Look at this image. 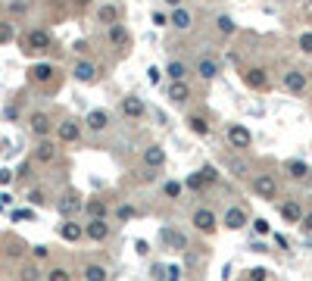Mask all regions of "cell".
Instances as JSON below:
<instances>
[{
	"instance_id": "cell-37",
	"label": "cell",
	"mask_w": 312,
	"mask_h": 281,
	"mask_svg": "<svg viewBox=\"0 0 312 281\" xmlns=\"http://www.w3.org/2000/svg\"><path fill=\"white\" fill-rule=\"evenodd\" d=\"M200 175H203V181H206V184H212V181H215V169H212V166H203Z\"/></svg>"
},
{
	"instance_id": "cell-32",
	"label": "cell",
	"mask_w": 312,
	"mask_h": 281,
	"mask_svg": "<svg viewBox=\"0 0 312 281\" xmlns=\"http://www.w3.org/2000/svg\"><path fill=\"white\" fill-rule=\"evenodd\" d=\"M13 25H9V22H0V44H6V41H13Z\"/></svg>"
},
{
	"instance_id": "cell-13",
	"label": "cell",
	"mask_w": 312,
	"mask_h": 281,
	"mask_svg": "<svg viewBox=\"0 0 312 281\" xmlns=\"http://www.w3.org/2000/svg\"><path fill=\"white\" fill-rule=\"evenodd\" d=\"M109 125V116H106V110H94L88 116V128L91 132H103V128Z\"/></svg>"
},
{
	"instance_id": "cell-12",
	"label": "cell",
	"mask_w": 312,
	"mask_h": 281,
	"mask_svg": "<svg viewBox=\"0 0 312 281\" xmlns=\"http://www.w3.org/2000/svg\"><path fill=\"white\" fill-rule=\"evenodd\" d=\"M122 113L128 116V119H141V116H144V103L137 97H125L122 100Z\"/></svg>"
},
{
	"instance_id": "cell-35",
	"label": "cell",
	"mask_w": 312,
	"mask_h": 281,
	"mask_svg": "<svg viewBox=\"0 0 312 281\" xmlns=\"http://www.w3.org/2000/svg\"><path fill=\"white\" fill-rule=\"evenodd\" d=\"M47 281H72V275H69L66 269H53V272L47 275Z\"/></svg>"
},
{
	"instance_id": "cell-39",
	"label": "cell",
	"mask_w": 312,
	"mask_h": 281,
	"mask_svg": "<svg viewBox=\"0 0 312 281\" xmlns=\"http://www.w3.org/2000/svg\"><path fill=\"white\" fill-rule=\"evenodd\" d=\"M28 203H34V206H44V194H41V191H31V194H28Z\"/></svg>"
},
{
	"instance_id": "cell-9",
	"label": "cell",
	"mask_w": 312,
	"mask_h": 281,
	"mask_svg": "<svg viewBox=\"0 0 312 281\" xmlns=\"http://www.w3.org/2000/svg\"><path fill=\"white\" fill-rule=\"evenodd\" d=\"M56 135H60V140H66V144H72V140H78V138H82V128H78V122L66 119L60 128H56Z\"/></svg>"
},
{
	"instance_id": "cell-22",
	"label": "cell",
	"mask_w": 312,
	"mask_h": 281,
	"mask_svg": "<svg viewBox=\"0 0 312 281\" xmlns=\"http://www.w3.org/2000/svg\"><path fill=\"white\" fill-rule=\"evenodd\" d=\"M169 22H172L175 28H181V31H184V28H191V13H188V9H181V6H178L175 13H172V19H169Z\"/></svg>"
},
{
	"instance_id": "cell-21",
	"label": "cell",
	"mask_w": 312,
	"mask_h": 281,
	"mask_svg": "<svg viewBox=\"0 0 312 281\" xmlns=\"http://www.w3.org/2000/svg\"><path fill=\"white\" fill-rule=\"evenodd\" d=\"M31 78H34V81H50V78H53V66H50V63L31 66Z\"/></svg>"
},
{
	"instance_id": "cell-20",
	"label": "cell",
	"mask_w": 312,
	"mask_h": 281,
	"mask_svg": "<svg viewBox=\"0 0 312 281\" xmlns=\"http://www.w3.org/2000/svg\"><path fill=\"white\" fill-rule=\"evenodd\" d=\"M97 19H100V22H106V25H115V19H119V6H115V3H106V6H100Z\"/></svg>"
},
{
	"instance_id": "cell-19",
	"label": "cell",
	"mask_w": 312,
	"mask_h": 281,
	"mask_svg": "<svg viewBox=\"0 0 312 281\" xmlns=\"http://www.w3.org/2000/svg\"><path fill=\"white\" fill-rule=\"evenodd\" d=\"M94 75H97V66L94 63H78L75 66V78L78 81H94Z\"/></svg>"
},
{
	"instance_id": "cell-44",
	"label": "cell",
	"mask_w": 312,
	"mask_h": 281,
	"mask_svg": "<svg viewBox=\"0 0 312 281\" xmlns=\"http://www.w3.org/2000/svg\"><path fill=\"white\" fill-rule=\"evenodd\" d=\"M9 181H13V172H9V169H0V184H9Z\"/></svg>"
},
{
	"instance_id": "cell-24",
	"label": "cell",
	"mask_w": 312,
	"mask_h": 281,
	"mask_svg": "<svg viewBox=\"0 0 312 281\" xmlns=\"http://www.w3.org/2000/svg\"><path fill=\"white\" fill-rule=\"evenodd\" d=\"M166 75H169L172 81H184V75H188V66H184V63H169V66H166Z\"/></svg>"
},
{
	"instance_id": "cell-52",
	"label": "cell",
	"mask_w": 312,
	"mask_h": 281,
	"mask_svg": "<svg viewBox=\"0 0 312 281\" xmlns=\"http://www.w3.org/2000/svg\"><path fill=\"white\" fill-rule=\"evenodd\" d=\"M309 9H312V0H309Z\"/></svg>"
},
{
	"instance_id": "cell-45",
	"label": "cell",
	"mask_w": 312,
	"mask_h": 281,
	"mask_svg": "<svg viewBox=\"0 0 312 281\" xmlns=\"http://www.w3.org/2000/svg\"><path fill=\"white\" fill-rule=\"evenodd\" d=\"M147 75H150V81L156 85V81H159V69H156V66H150V69H147Z\"/></svg>"
},
{
	"instance_id": "cell-8",
	"label": "cell",
	"mask_w": 312,
	"mask_h": 281,
	"mask_svg": "<svg viewBox=\"0 0 312 281\" xmlns=\"http://www.w3.org/2000/svg\"><path fill=\"white\" fill-rule=\"evenodd\" d=\"M85 234L91 241H106V234H109V225L103 219H91L88 222V228H85Z\"/></svg>"
},
{
	"instance_id": "cell-6",
	"label": "cell",
	"mask_w": 312,
	"mask_h": 281,
	"mask_svg": "<svg viewBox=\"0 0 312 281\" xmlns=\"http://www.w3.org/2000/svg\"><path fill=\"white\" fill-rule=\"evenodd\" d=\"M228 140H231V147H250L253 135L247 132L244 125H231V128H228Z\"/></svg>"
},
{
	"instance_id": "cell-10",
	"label": "cell",
	"mask_w": 312,
	"mask_h": 281,
	"mask_svg": "<svg viewBox=\"0 0 312 281\" xmlns=\"http://www.w3.org/2000/svg\"><path fill=\"white\" fill-rule=\"evenodd\" d=\"M144 162H147L150 169H159V166L166 162V150H163V147H156V144H153V147H147V150H144Z\"/></svg>"
},
{
	"instance_id": "cell-15",
	"label": "cell",
	"mask_w": 312,
	"mask_h": 281,
	"mask_svg": "<svg viewBox=\"0 0 312 281\" xmlns=\"http://www.w3.org/2000/svg\"><path fill=\"white\" fill-rule=\"evenodd\" d=\"M82 234H85V228L78 222H63L60 225V238H66V241H78Z\"/></svg>"
},
{
	"instance_id": "cell-27",
	"label": "cell",
	"mask_w": 312,
	"mask_h": 281,
	"mask_svg": "<svg viewBox=\"0 0 312 281\" xmlns=\"http://www.w3.org/2000/svg\"><path fill=\"white\" fill-rule=\"evenodd\" d=\"M82 209V200H75V197H63L60 200V213L63 216H72V213H78Z\"/></svg>"
},
{
	"instance_id": "cell-46",
	"label": "cell",
	"mask_w": 312,
	"mask_h": 281,
	"mask_svg": "<svg viewBox=\"0 0 312 281\" xmlns=\"http://www.w3.org/2000/svg\"><path fill=\"white\" fill-rule=\"evenodd\" d=\"M166 22H169V19H166L163 13H153V25H159V28H163V25H166Z\"/></svg>"
},
{
	"instance_id": "cell-17",
	"label": "cell",
	"mask_w": 312,
	"mask_h": 281,
	"mask_svg": "<svg viewBox=\"0 0 312 281\" xmlns=\"http://www.w3.org/2000/svg\"><path fill=\"white\" fill-rule=\"evenodd\" d=\"M31 132L44 138V135L50 132V119H47V116H44V113H34V116H31Z\"/></svg>"
},
{
	"instance_id": "cell-47",
	"label": "cell",
	"mask_w": 312,
	"mask_h": 281,
	"mask_svg": "<svg viewBox=\"0 0 312 281\" xmlns=\"http://www.w3.org/2000/svg\"><path fill=\"white\" fill-rule=\"evenodd\" d=\"M13 219H31V209H16Z\"/></svg>"
},
{
	"instance_id": "cell-34",
	"label": "cell",
	"mask_w": 312,
	"mask_h": 281,
	"mask_svg": "<svg viewBox=\"0 0 312 281\" xmlns=\"http://www.w3.org/2000/svg\"><path fill=\"white\" fill-rule=\"evenodd\" d=\"M163 191H166V197H172V200H178V194H181V184H178V181H166V187H163Z\"/></svg>"
},
{
	"instance_id": "cell-43",
	"label": "cell",
	"mask_w": 312,
	"mask_h": 281,
	"mask_svg": "<svg viewBox=\"0 0 312 281\" xmlns=\"http://www.w3.org/2000/svg\"><path fill=\"white\" fill-rule=\"evenodd\" d=\"M134 250L141 253V256H147V253H150V244H147V241H137V244H134Z\"/></svg>"
},
{
	"instance_id": "cell-41",
	"label": "cell",
	"mask_w": 312,
	"mask_h": 281,
	"mask_svg": "<svg viewBox=\"0 0 312 281\" xmlns=\"http://www.w3.org/2000/svg\"><path fill=\"white\" fill-rule=\"evenodd\" d=\"M253 228H256L259 234H269V222H265V219H256V222H253Z\"/></svg>"
},
{
	"instance_id": "cell-38",
	"label": "cell",
	"mask_w": 312,
	"mask_h": 281,
	"mask_svg": "<svg viewBox=\"0 0 312 281\" xmlns=\"http://www.w3.org/2000/svg\"><path fill=\"white\" fill-rule=\"evenodd\" d=\"M115 216H119L122 222H128V219H134V209L131 206H119V213H115Z\"/></svg>"
},
{
	"instance_id": "cell-42",
	"label": "cell",
	"mask_w": 312,
	"mask_h": 281,
	"mask_svg": "<svg viewBox=\"0 0 312 281\" xmlns=\"http://www.w3.org/2000/svg\"><path fill=\"white\" fill-rule=\"evenodd\" d=\"M22 281H38V269H25V272H22Z\"/></svg>"
},
{
	"instance_id": "cell-26",
	"label": "cell",
	"mask_w": 312,
	"mask_h": 281,
	"mask_svg": "<svg viewBox=\"0 0 312 281\" xmlns=\"http://www.w3.org/2000/svg\"><path fill=\"white\" fill-rule=\"evenodd\" d=\"M287 172H291L294 178H306V175H309V166H306L303 159H291V162H287Z\"/></svg>"
},
{
	"instance_id": "cell-4",
	"label": "cell",
	"mask_w": 312,
	"mask_h": 281,
	"mask_svg": "<svg viewBox=\"0 0 312 281\" xmlns=\"http://www.w3.org/2000/svg\"><path fill=\"white\" fill-rule=\"evenodd\" d=\"M253 191L259 197H275L278 194V181H275L272 175H259V178H253Z\"/></svg>"
},
{
	"instance_id": "cell-3",
	"label": "cell",
	"mask_w": 312,
	"mask_h": 281,
	"mask_svg": "<svg viewBox=\"0 0 312 281\" xmlns=\"http://www.w3.org/2000/svg\"><path fill=\"white\" fill-rule=\"evenodd\" d=\"M50 47V34L41 31V28H31L25 34V50H47Z\"/></svg>"
},
{
	"instance_id": "cell-30",
	"label": "cell",
	"mask_w": 312,
	"mask_h": 281,
	"mask_svg": "<svg viewBox=\"0 0 312 281\" xmlns=\"http://www.w3.org/2000/svg\"><path fill=\"white\" fill-rule=\"evenodd\" d=\"M85 209H88L91 219H103V216H106V206H103V200H91Z\"/></svg>"
},
{
	"instance_id": "cell-14",
	"label": "cell",
	"mask_w": 312,
	"mask_h": 281,
	"mask_svg": "<svg viewBox=\"0 0 312 281\" xmlns=\"http://www.w3.org/2000/svg\"><path fill=\"white\" fill-rule=\"evenodd\" d=\"M188 128H191L194 135H200V138H206V135L212 132V128H209V122H206L203 116H188Z\"/></svg>"
},
{
	"instance_id": "cell-40",
	"label": "cell",
	"mask_w": 312,
	"mask_h": 281,
	"mask_svg": "<svg viewBox=\"0 0 312 281\" xmlns=\"http://www.w3.org/2000/svg\"><path fill=\"white\" fill-rule=\"evenodd\" d=\"M269 275H265V269H250V281H265Z\"/></svg>"
},
{
	"instance_id": "cell-49",
	"label": "cell",
	"mask_w": 312,
	"mask_h": 281,
	"mask_svg": "<svg viewBox=\"0 0 312 281\" xmlns=\"http://www.w3.org/2000/svg\"><path fill=\"white\" fill-rule=\"evenodd\" d=\"M166 281H178V266H172V269H169V275H166Z\"/></svg>"
},
{
	"instance_id": "cell-2",
	"label": "cell",
	"mask_w": 312,
	"mask_h": 281,
	"mask_svg": "<svg viewBox=\"0 0 312 281\" xmlns=\"http://www.w3.org/2000/svg\"><path fill=\"white\" fill-rule=\"evenodd\" d=\"M306 85H309L306 72H300V69H291V72H284V88L291 91V94H303Z\"/></svg>"
},
{
	"instance_id": "cell-18",
	"label": "cell",
	"mask_w": 312,
	"mask_h": 281,
	"mask_svg": "<svg viewBox=\"0 0 312 281\" xmlns=\"http://www.w3.org/2000/svg\"><path fill=\"white\" fill-rule=\"evenodd\" d=\"M169 97L175 100V103H181V100H188V97H191V88L184 85V81H172V88H169Z\"/></svg>"
},
{
	"instance_id": "cell-33",
	"label": "cell",
	"mask_w": 312,
	"mask_h": 281,
	"mask_svg": "<svg viewBox=\"0 0 312 281\" xmlns=\"http://www.w3.org/2000/svg\"><path fill=\"white\" fill-rule=\"evenodd\" d=\"M297 44H300V50H303V53H312V31H303Z\"/></svg>"
},
{
	"instance_id": "cell-25",
	"label": "cell",
	"mask_w": 312,
	"mask_h": 281,
	"mask_svg": "<svg viewBox=\"0 0 312 281\" xmlns=\"http://www.w3.org/2000/svg\"><path fill=\"white\" fill-rule=\"evenodd\" d=\"M281 216L287 222H300V219H303V209H300V203H284L281 206Z\"/></svg>"
},
{
	"instance_id": "cell-51",
	"label": "cell",
	"mask_w": 312,
	"mask_h": 281,
	"mask_svg": "<svg viewBox=\"0 0 312 281\" xmlns=\"http://www.w3.org/2000/svg\"><path fill=\"white\" fill-rule=\"evenodd\" d=\"M166 3H169V6H175V9H178V6H181V0H166Z\"/></svg>"
},
{
	"instance_id": "cell-1",
	"label": "cell",
	"mask_w": 312,
	"mask_h": 281,
	"mask_svg": "<svg viewBox=\"0 0 312 281\" xmlns=\"http://www.w3.org/2000/svg\"><path fill=\"white\" fill-rule=\"evenodd\" d=\"M244 85L253 88V91H265V88H269V75H265V69H259V66L247 69V72H244Z\"/></svg>"
},
{
	"instance_id": "cell-29",
	"label": "cell",
	"mask_w": 312,
	"mask_h": 281,
	"mask_svg": "<svg viewBox=\"0 0 312 281\" xmlns=\"http://www.w3.org/2000/svg\"><path fill=\"white\" fill-rule=\"evenodd\" d=\"M85 278L88 281H106V269H103V266H88L85 269Z\"/></svg>"
},
{
	"instance_id": "cell-23",
	"label": "cell",
	"mask_w": 312,
	"mask_h": 281,
	"mask_svg": "<svg viewBox=\"0 0 312 281\" xmlns=\"http://www.w3.org/2000/svg\"><path fill=\"white\" fill-rule=\"evenodd\" d=\"M109 41H112L115 47H125V44H128V31L115 22V25H109Z\"/></svg>"
},
{
	"instance_id": "cell-7",
	"label": "cell",
	"mask_w": 312,
	"mask_h": 281,
	"mask_svg": "<svg viewBox=\"0 0 312 281\" xmlns=\"http://www.w3.org/2000/svg\"><path fill=\"white\" fill-rule=\"evenodd\" d=\"M194 225H197V231L209 234V231H215V216L209 209H197V213H194Z\"/></svg>"
},
{
	"instance_id": "cell-50",
	"label": "cell",
	"mask_w": 312,
	"mask_h": 281,
	"mask_svg": "<svg viewBox=\"0 0 312 281\" xmlns=\"http://www.w3.org/2000/svg\"><path fill=\"white\" fill-rule=\"evenodd\" d=\"M91 3V0H72V6H78V9H82V6H88Z\"/></svg>"
},
{
	"instance_id": "cell-36",
	"label": "cell",
	"mask_w": 312,
	"mask_h": 281,
	"mask_svg": "<svg viewBox=\"0 0 312 281\" xmlns=\"http://www.w3.org/2000/svg\"><path fill=\"white\" fill-rule=\"evenodd\" d=\"M188 187H191V191H203V187H206L203 175H191V178H188Z\"/></svg>"
},
{
	"instance_id": "cell-16",
	"label": "cell",
	"mask_w": 312,
	"mask_h": 281,
	"mask_svg": "<svg viewBox=\"0 0 312 281\" xmlns=\"http://www.w3.org/2000/svg\"><path fill=\"white\" fill-rule=\"evenodd\" d=\"M53 156H56V147L50 144V140H41L38 150H34V159H38V162H50Z\"/></svg>"
},
{
	"instance_id": "cell-48",
	"label": "cell",
	"mask_w": 312,
	"mask_h": 281,
	"mask_svg": "<svg viewBox=\"0 0 312 281\" xmlns=\"http://www.w3.org/2000/svg\"><path fill=\"white\" fill-rule=\"evenodd\" d=\"M300 225H303L306 231H312V213H309V216H303V219H300Z\"/></svg>"
},
{
	"instance_id": "cell-28",
	"label": "cell",
	"mask_w": 312,
	"mask_h": 281,
	"mask_svg": "<svg viewBox=\"0 0 312 281\" xmlns=\"http://www.w3.org/2000/svg\"><path fill=\"white\" fill-rule=\"evenodd\" d=\"M197 72H200V78H215V72H218V66L212 63V60H200V66H197Z\"/></svg>"
},
{
	"instance_id": "cell-31",
	"label": "cell",
	"mask_w": 312,
	"mask_h": 281,
	"mask_svg": "<svg viewBox=\"0 0 312 281\" xmlns=\"http://www.w3.org/2000/svg\"><path fill=\"white\" fill-rule=\"evenodd\" d=\"M215 25H218V31H222V34H234V31H237L234 19H228V16H218V19H215Z\"/></svg>"
},
{
	"instance_id": "cell-11",
	"label": "cell",
	"mask_w": 312,
	"mask_h": 281,
	"mask_svg": "<svg viewBox=\"0 0 312 281\" xmlns=\"http://www.w3.org/2000/svg\"><path fill=\"white\" fill-rule=\"evenodd\" d=\"M225 225H228V228H234V231H237V228H244V225H247V213H244L240 206H231L228 213H225Z\"/></svg>"
},
{
	"instance_id": "cell-5",
	"label": "cell",
	"mask_w": 312,
	"mask_h": 281,
	"mask_svg": "<svg viewBox=\"0 0 312 281\" xmlns=\"http://www.w3.org/2000/svg\"><path fill=\"white\" fill-rule=\"evenodd\" d=\"M159 238H163V244L172 247V250H184V247H188V238H184L178 228H163V231H159Z\"/></svg>"
}]
</instances>
